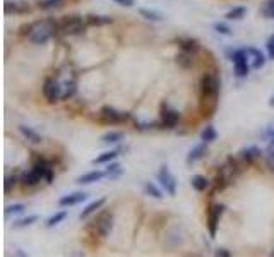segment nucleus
<instances>
[{
	"label": "nucleus",
	"mask_w": 274,
	"mask_h": 257,
	"mask_svg": "<svg viewBox=\"0 0 274 257\" xmlns=\"http://www.w3.org/2000/svg\"><path fill=\"white\" fill-rule=\"evenodd\" d=\"M55 28H57V24H55V22L42 21V22H36V24H29L26 29H28V36H29V40H31L33 43L45 45L48 40L51 38Z\"/></svg>",
	"instance_id": "obj_1"
},
{
	"label": "nucleus",
	"mask_w": 274,
	"mask_h": 257,
	"mask_svg": "<svg viewBox=\"0 0 274 257\" xmlns=\"http://www.w3.org/2000/svg\"><path fill=\"white\" fill-rule=\"evenodd\" d=\"M220 93V81L213 74H206L201 79V96L202 102H209L213 106H216V98Z\"/></svg>",
	"instance_id": "obj_2"
},
{
	"label": "nucleus",
	"mask_w": 274,
	"mask_h": 257,
	"mask_svg": "<svg viewBox=\"0 0 274 257\" xmlns=\"http://www.w3.org/2000/svg\"><path fill=\"white\" fill-rule=\"evenodd\" d=\"M58 29H60L64 35H81V33H84V29H86V22L83 21L81 16H67L60 21Z\"/></svg>",
	"instance_id": "obj_3"
},
{
	"label": "nucleus",
	"mask_w": 274,
	"mask_h": 257,
	"mask_svg": "<svg viewBox=\"0 0 274 257\" xmlns=\"http://www.w3.org/2000/svg\"><path fill=\"white\" fill-rule=\"evenodd\" d=\"M112 230H113V216L110 213H101L94 219V223L91 226V232L101 238L108 237L112 233Z\"/></svg>",
	"instance_id": "obj_4"
},
{
	"label": "nucleus",
	"mask_w": 274,
	"mask_h": 257,
	"mask_svg": "<svg viewBox=\"0 0 274 257\" xmlns=\"http://www.w3.org/2000/svg\"><path fill=\"white\" fill-rule=\"evenodd\" d=\"M158 180H160V184L163 185L165 192H168L170 196H175V192H177V180H175V177L170 173L168 166H161V170L158 171Z\"/></svg>",
	"instance_id": "obj_5"
},
{
	"label": "nucleus",
	"mask_w": 274,
	"mask_h": 257,
	"mask_svg": "<svg viewBox=\"0 0 274 257\" xmlns=\"http://www.w3.org/2000/svg\"><path fill=\"white\" fill-rule=\"evenodd\" d=\"M43 95H45V98L48 100L50 103H55L58 102V98H60L62 95H64V91H62V86L58 84L57 79H46L45 81V86H43Z\"/></svg>",
	"instance_id": "obj_6"
},
{
	"label": "nucleus",
	"mask_w": 274,
	"mask_h": 257,
	"mask_svg": "<svg viewBox=\"0 0 274 257\" xmlns=\"http://www.w3.org/2000/svg\"><path fill=\"white\" fill-rule=\"evenodd\" d=\"M225 211V206L223 204H214L213 207L209 209V219H207V226H209V233L211 237L216 235V230H218V225H220V218Z\"/></svg>",
	"instance_id": "obj_7"
},
{
	"label": "nucleus",
	"mask_w": 274,
	"mask_h": 257,
	"mask_svg": "<svg viewBox=\"0 0 274 257\" xmlns=\"http://www.w3.org/2000/svg\"><path fill=\"white\" fill-rule=\"evenodd\" d=\"M99 115H101L103 120L108 122V124H120V122H124V120H127V118H129V115L120 113V111H117L115 108L108 106V105L101 108Z\"/></svg>",
	"instance_id": "obj_8"
},
{
	"label": "nucleus",
	"mask_w": 274,
	"mask_h": 257,
	"mask_svg": "<svg viewBox=\"0 0 274 257\" xmlns=\"http://www.w3.org/2000/svg\"><path fill=\"white\" fill-rule=\"evenodd\" d=\"M179 120H180V113L177 110H172V108H168V106L161 108V124H163V127L173 129Z\"/></svg>",
	"instance_id": "obj_9"
},
{
	"label": "nucleus",
	"mask_w": 274,
	"mask_h": 257,
	"mask_svg": "<svg viewBox=\"0 0 274 257\" xmlns=\"http://www.w3.org/2000/svg\"><path fill=\"white\" fill-rule=\"evenodd\" d=\"M238 173H240L238 165H236V163L233 161L231 158H229L228 161H227V165L221 166V170H220V173H218V175H220V177H223L225 180L228 182V184H231V182L235 180L236 175H238Z\"/></svg>",
	"instance_id": "obj_10"
},
{
	"label": "nucleus",
	"mask_w": 274,
	"mask_h": 257,
	"mask_svg": "<svg viewBox=\"0 0 274 257\" xmlns=\"http://www.w3.org/2000/svg\"><path fill=\"white\" fill-rule=\"evenodd\" d=\"M33 170L40 175L42 180H46V184H51V180H53V173H51L50 165H48L45 159H38V161L33 165Z\"/></svg>",
	"instance_id": "obj_11"
},
{
	"label": "nucleus",
	"mask_w": 274,
	"mask_h": 257,
	"mask_svg": "<svg viewBox=\"0 0 274 257\" xmlns=\"http://www.w3.org/2000/svg\"><path fill=\"white\" fill-rule=\"evenodd\" d=\"M3 10H5V14H26L29 12V5L26 2H10V0H7L3 3Z\"/></svg>",
	"instance_id": "obj_12"
},
{
	"label": "nucleus",
	"mask_w": 274,
	"mask_h": 257,
	"mask_svg": "<svg viewBox=\"0 0 274 257\" xmlns=\"http://www.w3.org/2000/svg\"><path fill=\"white\" fill-rule=\"evenodd\" d=\"M86 194L84 192H74V194H69V196H64L60 201H58V204L60 206H76V204H81L86 201Z\"/></svg>",
	"instance_id": "obj_13"
},
{
	"label": "nucleus",
	"mask_w": 274,
	"mask_h": 257,
	"mask_svg": "<svg viewBox=\"0 0 274 257\" xmlns=\"http://www.w3.org/2000/svg\"><path fill=\"white\" fill-rule=\"evenodd\" d=\"M103 177H106V173L105 171H99V170H94V171H90V173H84V175H81L79 178H77V184H81V185H88V184H94V182H98V180H101Z\"/></svg>",
	"instance_id": "obj_14"
},
{
	"label": "nucleus",
	"mask_w": 274,
	"mask_h": 257,
	"mask_svg": "<svg viewBox=\"0 0 274 257\" xmlns=\"http://www.w3.org/2000/svg\"><path fill=\"white\" fill-rule=\"evenodd\" d=\"M238 154H240V159H243V161H247V163H252L257 158H261L262 153L257 146H247V148H243Z\"/></svg>",
	"instance_id": "obj_15"
},
{
	"label": "nucleus",
	"mask_w": 274,
	"mask_h": 257,
	"mask_svg": "<svg viewBox=\"0 0 274 257\" xmlns=\"http://www.w3.org/2000/svg\"><path fill=\"white\" fill-rule=\"evenodd\" d=\"M247 55L252 57V67L254 69H262L266 64V57L262 51H259L257 48H247Z\"/></svg>",
	"instance_id": "obj_16"
},
{
	"label": "nucleus",
	"mask_w": 274,
	"mask_h": 257,
	"mask_svg": "<svg viewBox=\"0 0 274 257\" xmlns=\"http://www.w3.org/2000/svg\"><path fill=\"white\" fill-rule=\"evenodd\" d=\"M206 144H207V143L197 144V146H195L194 150L188 153V156H187V163H188V165H192V163H195V161H199V159L204 158V154H206V151H207V146H206Z\"/></svg>",
	"instance_id": "obj_17"
},
{
	"label": "nucleus",
	"mask_w": 274,
	"mask_h": 257,
	"mask_svg": "<svg viewBox=\"0 0 274 257\" xmlns=\"http://www.w3.org/2000/svg\"><path fill=\"white\" fill-rule=\"evenodd\" d=\"M19 132L24 136V139H28L31 144H42V136H40L38 132H36L35 129L31 127H26V125H19Z\"/></svg>",
	"instance_id": "obj_18"
},
{
	"label": "nucleus",
	"mask_w": 274,
	"mask_h": 257,
	"mask_svg": "<svg viewBox=\"0 0 274 257\" xmlns=\"http://www.w3.org/2000/svg\"><path fill=\"white\" fill-rule=\"evenodd\" d=\"M195 62V53H192V51H185L182 50L179 55H177V64L180 67H183V69H188V67H192Z\"/></svg>",
	"instance_id": "obj_19"
},
{
	"label": "nucleus",
	"mask_w": 274,
	"mask_h": 257,
	"mask_svg": "<svg viewBox=\"0 0 274 257\" xmlns=\"http://www.w3.org/2000/svg\"><path fill=\"white\" fill-rule=\"evenodd\" d=\"M106 203V199L105 197H101V199H96V201H92L91 204H88L86 206V209L83 211V213L79 214V218L81 219H86V218H90V216L92 214V213H96L98 209H101L103 207V204Z\"/></svg>",
	"instance_id": "obj_20"
},
{
	"label": "nucleus",
	"mask_w": 274,
	"mask_h": 257,
	"mask_svg": "<svg viewBox=\"0 0 274 257\" xmlns=\"http://www.w3.org/2000/svg\"><path fill=\"white\" fill-rule=\"evenodd\" d=\"M40 182H42V178H40V175L36 173L35 170L24 171L23 177H21V184H23L24 187H35V185H38Z\"/></svg>",
	"instance_id": "obj_21"
},
{
	"label": "nucleus",
	"mask_w": 274,
	"mask_h": 257,
	"mask_svg": "<svg viewBox=\"0 0 274 257\" xmlns=\"http://www.w3.org/2000/svg\"><path fill=\"white\" fill-rule=\"evenodd\" d=\"M179 45L180 48L185 51H192V53H197L199 51V43L197 40H192V38H179Z\"/></svg>",
	"instance_id": "obj_22"
},
{
	"label": "nucleus",
	"mask_w": 274,
	"mask_h": 257,
	"mask_svg": "<svg viewBox=\"0 0 274 257\" xmlns=\"http://www.w3.org/2000/svg\"><path fill=\"white\" fill-rule=\"evenodd\" d=\"M139 14L144 17V19L153 21V22H160V21L165 19L161 12H158V10H151V9H139Z\"/></svg>",
	"instance_id": "obj_23"
},
{
	"label": "nucleus",
	"mask_w": 274,
	"mask_h": 257,
	"mask_svg": "<svg viewBox=\"0 0 274 257\" xmlns=\"http://www.w3.org/2000/svg\"><path fill=\"white\" fill-rule=\"evenodd\" d=\"M190 182H192V187L199 192H204L206 189L209 187V180H207L206 177H202V175H195V177H192Z\"/></svg>",
	"instance_id": "obj_24"
},
{
	"label": "nucleus",
	"mask_w": 274,
	"mask_h": 257,
	"mask_svg": "<svg viewBox=\"0 0 274 257\" xmlns=\"http://www.w3.org/2000/svg\"><path fill=\"white\" fill-rule=\"evenodd\" d=\"M101 141L105 144H117V143H122L124 141V134L122 132H117V130H112V132H106L105 136L101 137Z\"/></svg>",
	"instance_id": "obj_25"
},
{
	"label": "nucleus",
	"mask_w": 274,
	"mask_h": 257,
	"mask_svg": "<svg viewBox=\"0 0 274 257\" xmlns=\"http://www.w3.org/2000/svg\"><path fill=\"white\" fill-rule=\"evenodd\" d=\"M118 156V151H106L103 153V154H99L98 158L92 159V163L94 165H103V163H110L112 159H115Z\"/></svg>",
	"instance_id": "obj_26"
},
{
	"label": "nucleus",
	"mask_w": 274,
	"mask_h": 257,
	"mask_svg": "<svg viewBox=\"0 0 274 257\" xmlns=\"http://www.w3.org/2000/svg\"><path fill=\"white\" fill-rule=\"evenodd\" d=\"M245 14H247L245 7H233V9L227 14V19L228 21H240V19H243Z\"/></svg>",
	"instance_id": "obj_27"
},
{
	"label": "nucleus",
	"mask_w": 274,
	"mask_h": 257,
	"mask_svg": "<svg viewBox=\"0 0 274 257\" xmlns=\"http://www.w3.org/2000/svg\"><path fill=\"white\" fill-rule=\"evenodd\" d=\"M86 22L91 26H103V24H108L112 22V17H106V16H88Z\"/></svg>",
	"instance_id": "obj_28"
},
{
	"label": "nucleus",
	"mask_w": 274,
	"mask_h": 257,
	"mask_svg": "<svg viewBox=\"0 0 274 257\" xmlns=\"http://www.w3.org/2000/svg\"><path fill=\"white\" fill-rule=\"evenodd\" d=\"M105 173L108 178H118L122 175V166L118 165V163H110V165L106 166Z\"/></svg>",
	"instance_id": "obj_29"
},
{
	"label": "nucleus",
	"mask_w": 274,
	"mask_h": 257,
	"mask_svg": "<svg viewBox=\"0 0 274 257\" xmlns=\"http://www.w3.org/2000/svg\"><path fill=\"white\" fill-rule=\"evenodd\" d=\"M201 137H202V141H204V143H213V141H216L218 134H216V130H214L213 125H207V127L202 130Z\"/></svg>",
	"instance_id": "obj_30"
},
{
	"label": "nucleus",
	"mask_w": 274,
	"mask_h": 257,
	"mask_svg": "<svg viewBox=\"0 0 274 257\" xmlns=\"http://www.w3.org/2000/svg\"><path fill=\"white\" fill-rule=\"evenodd\" d=\"M36 221H38V216H36V214L28 216V218H23V219H19V221L14 223V228H24V226H31L33 223H36Z\"/></svg>",
	"instance_id": "obj_31"
},
{
	"label": "nucleus",
	"mask_w": 274,
	"mask_h": 257,
	"mask_svg": "<svg viewBox=\"0 0 274 257\" xmlns=\"http://www.w3.org/2000/svg\"><path fill=\"white\" fill-rule=\"evenodd\" d=\"M144 191H146L147 196L154 197V199H161V197H163V194H161L160 189H158L154 184H151V182H149V184H146V185H144Z\"/></svg>",
	"instance_id": "obj_32"
},
{
	"label": "nucleus",
	"mask_w": 274,
	"mask_h": 257,
	"mask_svg": "<svg viewBox=\"0 0 274 257\" xmlns=\"http://www.w3.org/2000/svg\"><path fill=\"white\" fill-rule=\"evenodd\" d=\"M65 218H67V211H60V213L53 214L50 219H48V221H46V226H48V228H51V226H55V225H58L60 221H64Z\"/></svg>",
	"instance_id": "obj_33"
},
{
	"label": "nucleus",
	"mask_w": 274,
	"mask_h": 257,
	"mask_svg": "<svg viewBox=\"0 0 274 257\" xmlns=\"http://www.w3.org/2000/svg\"><path fill=\"white\" fill-rule=\"evenodd\" d=\"M24 209H26L24 204H12V206L5 207V216L9 218V216H12V214H21V213H24Z\"/></svg>",
	"instance_id": "obj_34"
},
{
	"label": "nucleus",
	"mask_w": 274,
	"mask_h": 257,
	"mask_svg": "<svg viewBox=\"0 0 274 257\" xmlns=\"http://www.w3.org/2000/svg\"><path fill=\"white\" fill-rule=\"evenodd\" d=\"M262 14H264V17H268V19H274V0H269V2L262 7Z\"/></svg>",
	"instance_id": "obj_35"
},
{
	"label": "nucleus",
	"mask_w": 274,
	"mask_h": 257,
	"mask_svg": "<svg viewBox=\"0 0 274 257\" xmlns=\"http://www.w3.org/2000/svg\"><path fill=\"white\" fill-rule=\"evenodd\" d=\"M74 93H76V84H74V83H67V84H65V89H64V95H62V98H64V100L72 98Z\"/></svg>",
	"instance_id": "obj_36"
},
{
	"label": "nucleus",
	"mask_w": 274,
	"mask_h": 257,
	"mask_svg": "<svg viewBox=\"0 0 274 257\" xmlns=\"http://www.w3.org/2000/svg\"><path fill=\"white\" fill-rule=\"evenodd\" d=\"M214 29H216L220 35H227V36L231 35V29H229V26H227L225 22H216V24H214Z\"/></svg>",
	"instance_id": "obj_37"
},
{
	"label": "nucleus",
	"mask_w": 274,
	"mask_h": 257,
	"mask_svg": "<svg viewBox=\"0 0 274 257\" xmlns=\"http://www.w3.org/2000/svg\"><path fill=\"white\" fill-rule=\"evenodd\" d=\"M16 184H17L16 177H5V184H3V191H5V194H9L12 191V187H16Z\"/></svg>",
	"instance_id": "obj_38"
},
{
	"label": "nucleus",
	"mask_w": 274,
	"mask_h": 257,
	"mask_svg": "<svg viewBox=\"0 0 274 257\" xmlns=\"http://www.w3.org/2000/svg\"><path fill=\"white\" fill-rule=\"evenodd\" d=\"M60 2L62 0H42V2H40V7L48 10V9H53V7H58Z\"/></svg>",
	"instance_id": "obj_39"
},
{
	"label": "nucleus",
	"mask_w": 274,
	"mask_h": 257,
	"mask_svg": "<svg viewBox=\"0 0 274 257\" xmlns=\"http://www.w3.org/2000/svg\"><path fill=\"white\" fill-rule=\"evenodd\" d=\"M266 163H268V168L274 171V150L271 148V151H269L268 158H266Z\"/></svg>",
	"instance_id": "obj_40"
},
{
	"label": "nucleus",
	"mask_w": 274,
	"mask_h": 257,
	"mask_svg": "<svg viewBox=\"0 0 274 257\" xmlns=\"http://www.w3.org/2000/svg\"><path fill=\"white\" fill-rule=\"evenodd\" d=\"M115 3H118V5H124V7H132L136 3V0H113Z\"/></svg>",
	"instance_id": "obj_41"
},
{
	"label": "nucleus",
	"mask_w": 274,
	"mask_h": 257,
	"mask_svg": "<svg viewBox=\"0 0 274 257\" xmlns=\"http://www.w3.org/2000/svg\"><path fill=\"white\" fill-rule=\"evenodd\" d=\"M214 256H218V257H229V256H231V252H228L227 249H218V251L214 252Z\"/></svg>",
	"instance_id": "obj_42"
},
{
	"label": "nucleus",
	"mask_w": 274,
	"mask_h": 257,
	"mask_svg": "<svg viewBox=\"0 0 274 257\" xmlns=\"http://www.w3.org/2000/svg\"><path fill=\"white\" fill-rule=\"evenodd\" d=\"M268 55L274 60V43H268Z\"/></svg>",
	"instance_id": "obj_43"
},
{
	"label": "nucleus",
	"mask_w": 274,
	"mask_h": 257,
	"mask_svg": "<svg viewBox=\"0 0 274 257\" xmlns=\"http://www.w3.org/2000/svg\"><path fill=\"white\" fill-rule=\"evenodd\" d=\"M269 139H271V146H274V132H271V137H269Z\"/></svg>",
	"instance_id": "obj_44"
},
{
	"label": "nucleus",
	"mask_w": 274,
	"mask_h": 257,
	"mask_svg": "<svg viewBox=\"0 0 274 257\" xmlns=\"http://www.w3.org/2000/svg\"><path fill=\"white\" fill-rule=\"evenodd\" d=\"M269 106H274V96H273L271 100H269Z\"/></svg>",
	"instance_id": "obj_45"
},
{
	"label": "nucleus",
	"mask_w": 274,
	"mask_h": 257,
	"mask_svg": "<svg viewBox=\"0 0 274 257\" xmlns=\"http://www.w3.org/2000/svg\"><path fill=\"white\" fill-rule=\"evenodd\" d=\"M268 43H274V35L271 36V38H269V40H268Z\"/></svg>",
	"instance_id": "obj_46"
}]
</instances>
